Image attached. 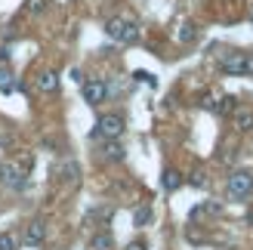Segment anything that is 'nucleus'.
Here are the masks:
<instances>
[{"label":"nucleus","mask_w":253,"mask_h":250,"mask_svg":"<svg viewBox=\"0 0 253 250\" xmlns=\"http://www.w3.org/2000/svg\"><path fill=\"white\" fill-rule=\"evenodd\" d=\"M31 167H34L31 152H22L12 161H3V164H0V182H3L6 189H16L19 192V189H25V182H28Z\"/></svg>","instance_id":"nucleus-1"},{"label":"nucleus","mask_w":253,"mask_h":250,"mask_svg":"<svg viewBox=\"0 0 253 250\" xmlns=\"http://www.w3.org/2000/svg\"><path fill=\"white\" fill-rule=\"evenodd\" d=\"M105 34L111 37V41H118V43H124V46H130V43L139 41V25L130 22V19L115 16V19H108V22H105Z\"/></svg>","instance_id":"nucleus-2"},{"label":"nucleus","mask_w":253,"mask_h":250,"mask_svg":"<svg viewBox=\"0 0 253 250\" xmlns=\"http://www.w3.org/2000/svg\"><path fill=\"white\" fill-rule=\"evenodd\" d=\"M124 130H126V124H124V118L121 115H102L96 121V130H93V136L96 139H121L124 136Z\"/></svg>","instance_id":"nucleus-3"},{"label":"nucleus","mask_w":253,"mask_h":250,"mask_svg":"<svg viewBox=\"0 0 253 250\" xmlns=\"http://www.w3.org/2000/svg\"><path fill=\"white\" fill-rule=\"evenodd\" d=\"M229 195L235 201H244L253 195V170H235L229 176Z\"/></svg>","instance_id":"nucleus-4"},{"label":"nucleus","mask_w":253,"mask_h":250,"mask_svg":"<svg viewBox=\"0 0 253 250\" xmlns=\"http://www.w3.org/2000/svg\"><path fill=\"white\" fill-rule=\"evenodd\" d=\"M81 93H84V102H90V105H102V102H105V96H108V83H105V81H99V78L84 81Z\"/></svg>","instance_id":"nucleus-5"},{"label":"nucleus","mask_w":253,"mask_h":250,"mask_svg":"<svg viewBox=\"0 0 253 250\" xmlns=\"http://www.w3.org/2000/svg\"><path fill=\"white\" fill-rule=\"evenodd\" d=\"M46 241V222L43 219H31L25 226V235H22V244L25 247H41Z\"/></svg>","instance_id":"nucleus-6"},{"label":"nucleus","mask_w":253,"mask_h":250,"mask_svg":"<svg viewBox=\"0 0 253 250\" xmlns=\"http://www.w3.org/2000/svg\"><path fill=\"white\" fill-rule=\"evenodd\" d=\"M219 68H222L225 74H244V71L250 68V56H247V53H225V56L219 59Z\"/></svg>","instance_id":"nucleus-7"},{"label":"nucleus","mask_w":253,"mask_h":250,"mask_svg":"<svg viewBox=\"0 0 253 250\" xmlns=\"http://www.w3.org/2000/svg\"><path fill=\"white\" fill-rule=\"evenodd\" d=\"M90 250H115V235H111L108 229L93 232V238H90Z\"/></svg>","instance_id":"nucleus-8"},{"label":"nucleus","mask_w":253,"mask_h":250,"mask_svg":"<svg viewBox=\"0 0 253 250\" xmlns=\"http://www.w3.org/2000/svg\"><path fill=\"white\" fill-rule=\"evenodd\" d=\"M59 74L56 71H41V74H37V90H41V93H56L59 90Z\"/></svg>","instance_id":"nucleus-9"},{"label":"nucleus","mask_w":253,"mask_h":250,"mask_svg":"<svg viewBox=\"0 0 253 250\" xmlns=\"http://www.w3.org/2000/svg\"><path fill=\"white\" fill-rule=\"evenodd\" d=\"M182 182H185V179H182V173H179V170H173V167H167V170L161 173V189H164V192H176Z\"/></svg>","instance_id":"nucleus-10"},{"label":"nucleus","mask_w":253,"mask_h":250,"mask_svg":"<svg viewBox=\"0 0 253 250\" xmlns=\"http://www.w3.org/2000/svg\"><path fill=\"white\" fill-rule=\"evenodd\" d=\"M235 130H241V133H250L253 130V108H235Z\"/></svg>","instance_id":"nucleus-11"},{"label":"nucleus","mask_w":253,"mask_h":250,"mask_svg":"<svg viewBox=\"0 0 253 250\" xmlns=\"http://www.w3.org/2000/svg\"><path fill=\"white\" fill-rule=\"evenodd\" d=\"M56 176H59L62 182H78V176H81V167L74 164V161H62V164L56 167Z\"/></svg>","instance_id":"nucleus-12"},{"label":"nucleus","mask_w":253,"mask_h":250,"mask_svg":"<svg viewBox=\"0 0 253 250\" xmlns=\"http://www.w3.org/2000/svg\"><path fill=\"white\" fill-rule=\"evenodd\" d=\"M219 213H222V204L219 201H204V204H198L192 210V219H198V216H219Z\"/></svg>","instance_id":"nucleus-13"},{"label":"nucleus","mask_w":253,"mask_h":250,"mask_svg":"<svg viewBox=\"0 0 253 250\" xmlns=\"http://www.w3.org/2000/svg\"><path fill=\"white\" fill-rule=\"evenodd\" d=\"M16 86H19V81H16V74H12V68L0 65V93H12Z\"/></svg>","instance_id":"nucleus-14"},{"label":"nucleus","mask_w":253,"mask_h":250,"mask_svg":"<svg viewBox=\"0 0 253 250\" xmlns=\"http://www.w3.org/2000/svg\"><path fill=\"white\" fill-rule=\"evenodd\" d=\"M102 158H105V161H124V145H121L118 139H108V142L102 145Z\"/></svg>","instance_id":"nucleus-15"},{"label":"nucleus","mask_w":253,"mask_h":250,"mask_svg":"<svg viewBox=\"0 0 253 250\" xmlns=\"http://www.w3.org/2000/svg\"><path fill=\"white\" fill-rule=\"evenodd\" d=\"M176 37H179V43H192L195 37H198V25L195 22H182L179 31H176Z\"/></svg>","instance_id":"nucleus-16"},{"label":"nucleus","mask_w":253,"mask_h":250,"mask_svg":"<svg viewBox=\"0 0 253 250\" xmlns=\"http://www.w3.org/2000/svg\"><path fill=\"white\" fill-rule=\"evenodd\" d=\"M235 108H238V99L235 96H222L216 105H213V111L216 115H235Z\"/></svg>","instance_id":"nucleus-17"},{"label":"nucleus","mask_w":253,"mask_h":250,"mask_svg":"<svg viewBox=\"0 0 253 250\" xmlns=\"http://www.w3.org/2000/svg\"><path fill=\"white\" fill-rule=\"evenodd\" d=\"M148 222H151V207H148V204L136 207V210H133V226L142 229V226H148Z\"/></svg>","instance_id":"nucleus-18"},{"label":"nucleus","mask_w":253,"mask_h":250,"mask_svg":"<svg viewBox=\"0 0 253 250\" xmlns=\"http://www.w3.org/2000/svg\"><path fill=\"white\" fill-rule=\"evenodd\" d=\"M0 250H19V238L12 232H0Z\"/></svg>","instance_id":"nucleus-19"},{"label":"nucleus","mask_w":253,"mask_h":250,"mask_svg":"<svg viewBox=\"0 0 253 250\" xmlns=\"http://www.w3.org/2000/svg\"><path fill=\"white\" fill-rule=\"evenodd\" d=\"M43 9H46V0H25V12L28 16H41Z\"/></svg>","instance_id":"nucleus-20"},{"label":"nucleus","mask_w":253,"mask_h":250,"mask_svg":"<svg viewBox=\"0 0 253 250\" xmlns=\"http://www.w3.org/2000/svg\"><path fill=\"white\" fill-rule=\"evenodd\" d=\"M188 182L198 185V189H207V173H204V170H198V173H192V176H188Z\"/></svg>","instance_id":"nucleus-21"},{"label":"nucleus","mask_w":253,"mask_h":250,"mask_svg":"<svg viewBox=\"0 0 253 250\" xmlns=\"http://www.w3.org/2000/svg\"><path fill=\"white\" fill-rule=\"evenodd\" d=\"M124 250H148V247H145V241H130Z\"/></svg>","instance_id":"nucleus-22"},{"label":"nucleus","mask_w":253,"mask_h":250,"mask_svg":"<svg viewBox=\"0 0 253 250\" xmlns=\"http://www.w3.org/2000/svg\"><path fill=\"white\" fill-rule=\"evenodd\" d=\"M136 81H145V83H155V78H151L148 71H136Z\"/></svg>","instance_id":"nucleus-23"},{"label":"nucleus","mask_w":253,"mask_h":250,"mask_svg":"<svg viewBox=\"0 0 253 250\" xmlns=\"http://www.w3.org/2000/svg\"><path fill=\"white\" fill-rule=\"evenodd\" d=\"M250 22H253V3H250Z\"/></svg>","instance_id":"nucleus-24"},{"label":"nucleus","mask_w":253,"mask_h":250,"mask_svg":"<svg viewBox=\"0 0 253 250\" xmlns=\"http://www.w3.org/2000/svg\"><path fill=\"white\" fill-rule=\"evenodd\" d=\"M247 219H250V222H253V213H250V216H247Z\"/></svg>","instance_id":"nucleus-25"}]
</instances>
